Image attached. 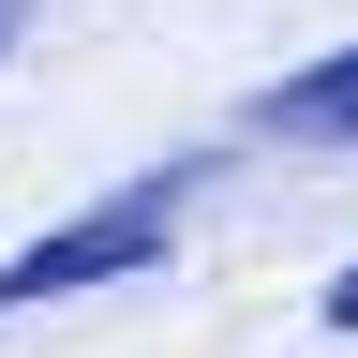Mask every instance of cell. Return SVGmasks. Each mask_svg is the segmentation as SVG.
Instances as JSON below:
<instances>
[{"mask_svg": "<svg viewBox=\"0 0 358 358\" xmlns=\"http://www.w3.org/2000/svg\"><path fill=\"white\" fill-rule=\"evenodd\" d=\"M254 134H313V150H358V45L343 60H313V75H284L254 105Z\"/></svg>", "mask_w": 358, "mask_h": 358, "instance_id": "7a4b0ae2", "label": "cell"}, {"mask_svg": "<svg viewBox=\"0 0 358 358\" xmlns=\"http://www.w3.org/2000/svg\"><path fill=\"white\" fill-rule=\"evenodd\" d=\"M329 329H358V268H329Z\"/></svg>", "mask_w": 358, "mask_h": 358, "instance_id": "3957f363", "label": "cell"}, {"mask_svg": "<svg viewBox=\"0 0 358 358\" xmlns=\"http://www.w3.org/2000/svg\"><path fill=\"white\" fill-rule=\"evenodd\" d=\"M30 15H45V0H0V60H15V30H30Z\"/></svg>", "mask_w": 358, "mask_h": 358, "instance_id": "277c9868", "label": "cell"}, {"mask_svg": "<svg viewBox=\"0 0 358 358\" xmlns=\"http://www.w3.org/2000/svg\"><path fill=\"white\" fill-rule=\"evenodd\" d=\"M179 224H194V164L120 179L105 209H60L45 239L0 254V313H45V299H90V284H134V268H164V254H179Z\"/></svg>", "mask_w": 358, "mask_h": 358, "instance_id": "6da1fadb", "label": "cell"}]
</instances>
